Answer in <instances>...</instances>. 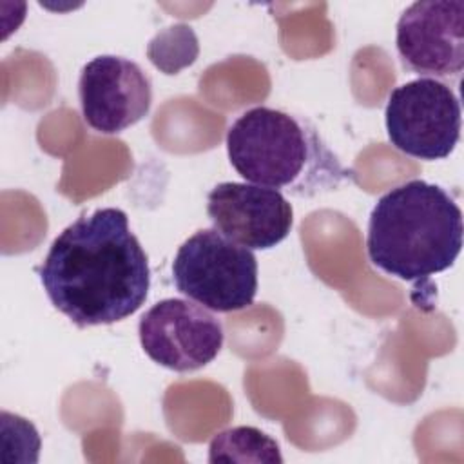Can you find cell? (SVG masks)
<instances>
[{"mask_svg": "<svg viewBox=\"0 0 464 464\" xmlns=\"http://www.w3.org/2000/svg\"><path fill=\"white\" fill-rule=\"evenodd\" d=\"M40 283L76 326L112 324L145 303L150 270L123 210L107 207L80 216L51 243Z\"/></svg>", "mask_w": 464, "mask_h": 464, "instance_id": "6da1fadb", "label": "cell"}, {"mask_svg": "<svg viewBox=\"0 0 464 464\" xmlns=\"http://www.w3.org/2000/svg\"><path fill=\"white\" fill-rule=\"evenodd\" d=\"M462 210L439 185L411 179L382 194L366 234L370 261L402 281L444 272L462 248Z\"/></svg>", "mask_w": 464, "mask_h": 464, "instance_id": "7a4b0ae2", "label": "cell"}, {"mask_svg": "<svg viewBox=\"0 0 464 464\" xmlns=\"http://www.w3.org/2000/svg\"><path fill=\"white\" fill-rule=\"evenodd\" d=\"M230 165L246 181L285 188L295 196H314L352 179L317 130L290 112L254 107L227 132Z\"/></svg>", "mask_w": 464, "mask_h": 464, "instance_id": "3957f363", "label": "cell"}, {"mask_svg": "<svg viewBox=\"0 0 464 464\" xmlns=\"http://www.w3.org/2000/svg\"><path fill=\"white\" fill-rule=\"evenodd\" d=\"M176 288L214 312H237L257 294V259L216 228L194 232L181 243L172 261Z\"/></svg>", "mask_w": 464, "mask_h": 464, "instance_id": "277c9868", "label": "cell"}, {"mask_svg": "<svg viewBox=\"0 0 464 464\" xmlns=\"http://www.w3.org/2000/svg\"><path fill=\"white\" fill-rule=\"evenodd\" d=\"M384 121L388 140L397 150L435 161L455 150L462 111L450 85L435 78H417L390 92Z\"/></svg>", "mask_w": 464, "mask_h": 464, "instance_id": "5b68a950", "label": "cell"}, {"mask_svg": "<svg viewBox=\"0 0 464 464\" xmlns=\"http://www.w3.org/2000/svg\"><path fill=\"white\" fill-rule=\"evenodd\" d=\"M143 352L172 372H194L212 362L223 346L221 323L201 304L163 299L138 324Z\"/></svg>", "mask_w": 464, "mask_h": 464, "instance_id": "8992f818", "label": "cell"}, {"mask_svg": "<svg viewBox=\"0 0 464 464\" xmlns=\"http://www.w3.org/2000/svg\"><path fill=\"white\" fill-rule=\"evenodd\" d=\"M395 44L402 63L419 74L459 76L464 69V2L419 0L397 22Z\"/></svg>", "mask_w": 464, "mask_h": 464, "instance_id": "52a82bcc", "label": "cell"}, {"mask_svg": "<svg viewBox=\"0 0 464 464\" xmlns=\"http://www.w3.org/2000/svg\"><path fill=\"white\" fill-rule=\"evenodd\" d=\"M78 94L85 123L102 134H118L138 123L152 102L150 80L141 67L112 54L83 65Z\"/></svg>", "mask_w": 464, "mask_h": 464, "instance_id": "ba28073f", "label": "cell"}, {"mask_svg": "<svg viewBox=\"0 0 464 464\" xmlns=\"http://www.w3.org/2000/svg\"><path fill=\"white\" fill-rule=\"evenodd\" d=\"M207 214L218 232L250 250L279 245L294 223L290 201L279 190L254 183L216 185L207 196Z\"/></svg>", "mask_w": 464, "mask_h": 464, "instance_id": "9c48e42d", "label": "cell"}, {"mask_svg": "<svg viewBox=\"0 0 464 464\" xmlns=\"http://www.w3.org/2000/svg\"><path fill=\"white\" fill-rule=\"evenodd\" d=\"M208 462H283V457L272 437L252 426H237L210 440Z\"/></svg>", "mask_w": 464, "mask_h": 464, "instance_id": "30bf717a", "label": "cell"}]
</instances>
